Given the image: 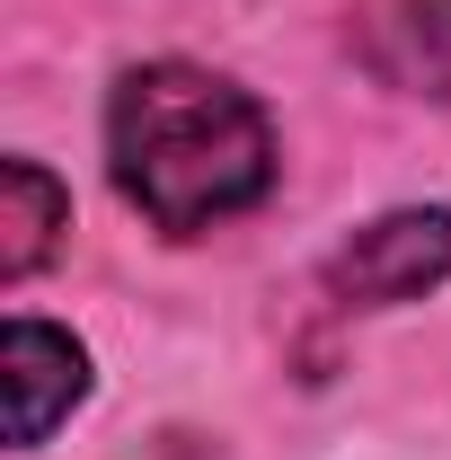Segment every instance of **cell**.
I'll use <instances>...</instances> for the list:
<instances>
[{"mask_svg":"<svg viewBox=\"0 0 451 460\" xmlns=\"http://www.w3.org/2000/svg\"><path fill=\"white\" fill-rule=\"evenodd\" d=\"M107 169L115 195L169 239L239 222L275 186L266 107L204 62H142L107 98Z\"/></svg>","mask_w":451,"mask_h":460,"instance_id":"1","label":"cell"},{"mask_svg":"<svg viewBox=\"0 0 451 460\" xmlns=\"http://www.w3.org/2000/svg\"><path fill=\"white\" fill-rule=\"evenodd\" d=\"M434 284H451V213L443 204L381 213L328 257V301H345V310H398V301H425Z\"/></svg>","mask_w":451,"mask_h":460,"instance_id":"2","label":"cell"},{"mask_svg":"<svg viewBox=\"0 0 451 460\" xmlns=\"http://www.w3.org/2000/svg\"><path fill=\"white\" fill-rule=\"evenodd\" d=\"M0 390H9V443H45L89 399V354L45 319H9L0 328Z\"/></svg>","mask_w":451,"mask_h":460,"instance_id":"3","label":"cell"},{"mask_svg":"<svg viewBox=\"0 0 451 460\" xmlns=\"http://www.w3.org/2000/svg\"><path fill=\"white\" fill-rule=\"evenodd\" d=\"M354 45H363V62H372L381 89L451 98V0H381Z\"/></svg>","mask_w":451,"mask_h":460,"instance_id":"4","label":"cell"},{"mask_svg":"<svg viewBox=\"0 0 451 460\" xmlns=\"http://www.w3.org/2000/svg\"><path fill=\"white\" fill-rule=\"evenodd\" d=\"M71 230V195L36 160H0V284H27Z\"/></svg>","mask_w":451,"mask_h":460,"instance_id":"5","label":"cell"}]
</instances>
